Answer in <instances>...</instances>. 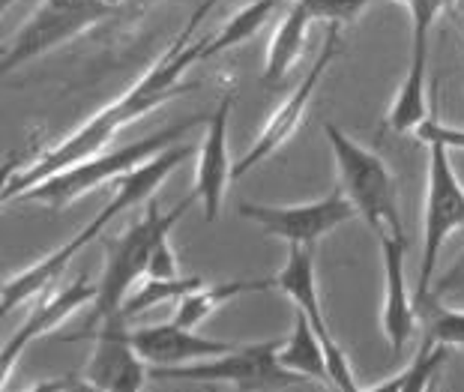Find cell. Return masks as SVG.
I'll use <instances>...</instances> for the list:
<instances>
[{
	"label": "cell",
	"instance_id": "cell-1",
	"mask_svg": "<svg viewBox=\"0 0 464 392\" xmlns=\"http://www.w3.org/2000/svg\"><path fill=\"white\" fill-rule=\"evenodd\" d=\"M219 4L222 0H201V4L195 6V13L186 18L183 31L171 39V45H168L150 66H147V72L138 78L130 91H123L114 102L100 108L93 117H87L75 132H69L66 139H61L54 147H48V150L34 156L31 162L18 165L15 171H9L4 183V195H0L4 204H13L22 192L34 189L39 180L52 177V174L69 168V165L82 162L87 156L102 153L105 147L117 139V132L126 129L130 123L160 111L165 102L177 100V96L189 93L195 84L186 81V72L207 61V36L195 39V31H198V24L210 15V9Z\"/></svg>",
	"mask_w": 464,
	"mask_h": 392
},
{
	"label": "cell",
	"instance_id": "cell-2",
	"mask_svg": "<svg viewBox=\"0 0 464 392\" xmlns=\"http://www.w3.org/2000/svg\"><path fill=\"white\" fill-rule=\"evenodd\" d=\"M192 153H195L192 144H183V141L171 144V147H165L162 153H156L150 162H144L141 168H135L130 174H123L121 180H114L111 201L105 204L102 213L96 215L91 225H84V228L78 231L69 243L57 246L54 252L43 254V258L34 261L31 267L13 272V276L4 282V291H0V309H4V315H9V311H15L22 302H27L31 297H39L43 291L57 285L69 263L91 246L96 237H102L105 228L117 219V215L138 207V204H144V201H153V192L160 189L162 180L168 177V174H174L177 168H180Z\"/></svg>",
	"mask_w": 464,
	"mask_h": 392
},
{
	"label": "cell",
	"instance_id": "cell-3",
	"mask_svg": "<svg viewBox=\"0 0 464 392\" xmlns=\"http://www.w3.org/2000/svg\"><path fill=\"white\" fill-rule=\"evenodd\" d=\"M195 201H198V195H189V198H183L171 210H162L160 204L150 201L141 219L130 225L123 234H117L114 240H105V270L100 285H96V300L91 306V315H87L84 332H91L102 318L121 311L123 300L130 297L138 279L147 276V267H150L156 246L171 237L177 225L183 222V215L195 207ZM84 332H75L66 341L82 339Z\"/></svg>",
	"mask_w": 464,
	"mask_h": 392
},
{
	"label": "cell",
	"instance_id": "cell-4",
	"mask_svg": "<svg viewBox=\"0 0 464 392\" xmlns=\"http://www.w3.org/2000/svg\"><path fill=\"white\" fill-rule=\"evenodd\" d=\"M195 126H207V117H189V120L165 126V129L147 135L141 141L87 156V159L69 165V168L52 174V177L39 180L34 189L22 192L15 201L39 204V207H48L54 213L66 210L69 204H75L78 198H84V195H91L93 189H100V186H114V180H121L123 174L141 168L144 162H150L156 153L165 150V147L180 144L186 139V132L195 129Z\"/></svg>",
	"mask_w": 464,
	"mask_h": 392
},
{
	"label": "cell",
	"instance_id": "cell-5",
	"mask_svg": "<svg viewBox=\"0 0 464 392\" xmlns=\"http://www.w3.org/2000/svg\"><path fill=\"white\" fill-rule=\"evenodd\" d=\"M324 135L330 141L335 174H339V186L344 195L353 201V207L365 219V225L381 231H401L399 215V183L392 177L390 165L381 159L378 153L369 150L342 132L335 123L324 126Z\"/></svg>",
	"mask_w": 464,
	"mask_h": 392
},
{
	"label": "cell",
	"instance_id": "cell-6",
	"mask_svg": "<svg viewBox=\"0 0 464 392\" xmlns=\"http://www.w3.org/2000/svg\"><path fill=\"white\" fill-rule=\"evenodd\" d=\"M282 339L255 341V345H234L228 354L210 357L201 362L174 368H150L156 380H189V384H228L237 392L258 389H297L314 387L309 378L288 371L279 362Z\"/></svg>",
	"mask_w": 464,
	"mask_h": 392
},
{
	"label": "cell",
	"instance_id": "cell-7",
	"mask_svg": "<svg viewBox=\"0 0 464 392\" xmlns=\"http://www.w3.org/2000/svg\"><path fill=\"white\" fill-rule=\"evenodd\" d=\"M464 228V186L452 168L450 150L429 144V180H426V210H422V261L417 282V306L431 293V279L443 243L452 231Z\"/></svg>",
	"mask_w": 464,
	"mask_h": 392
},
{
	"label": "cell",
	"instance_id": "cell-8",
	"mask_svg": "<svg viewBox=\"0 0 464 392\" xmlns=\"http://www.w3.org/2000/svg\"><path fill=\"white\" fill-rule=\"evenodd\" d=\"M243 219L255 222L266 237H276L288 246H312L321 237H327L330 231L342 228L344 222L357 219V207L344 195L342 186H335L330 195H324L321 201H305V204H240Z\"/></svg>",
	"mask_w": 464,
	"mask_h": 392
},
{
	"label": "cell",
	"instance_id": "cell-9",
	"mask_svg": "<svg viewBox=\"0 0 464 392\" xmlns=\"http://www.w3.org/2000/svg\"><path fill=\"white\" fill-rule=\"evenodd\" d=\"M339 45H342L339 24H330L327 39H324V45H321L318 57H314L312 70L303 75V81L294 87L288 96H285L282 105L276 108L270 117H266L264 129L258 132V139L252 141L249 150L243 153V159L234 162V180H243L246 174L255 168V165L266 162L276 150H279V147H285V144L294 139V135H297V129H300L303 120H305V111H309L314 93H318V87L324 81V75H327L333 61L339 57Z\"/></svg>",
	"mask_w": 464,
	"mask_h": 392
},
{
	"label": "cell",
	"instance_id": "cell-10",
	"mask_svg": "<svg viewBox=\"0 0 464 392\" xmlns=\"http://www.w3.org/2000/svg\"><path fill=\"white\" fill-rule=\"evenodd\" d=\"M123 311L102 318L96 332H84L82 339H93V354L82 371L87 389L102 392H141L150 380V366L138 357L132 345V330L126 327Z\"/></svg>",
	"mask_w": 464,
	"mask_h": 392
},
{
	"label": "cell",
	"instance_id": "cell-11",
	"mask_svg": "<svg viewBox=\"0 0 464 392\" xmlns=\"http://www.w3.org/2000/svg\"><path fill=\"white\" fill-rule=\"evenodd\" d=\"M276 291H282L288 297L297 311H303L309 318L314 336L321 339L324 354H327V368H330V380L335 389L344 392H360L362 387L353 378V368L339 341L333 339V332L327 327V318H324L321 309V293H318V276H314V254L312 246H291L288 252V263L276 272Z\"/></svg>",
	"mask_w": 464,
	"mask_h": 392
},
{
	"label": "cell",
	"instance_id": "cell-12",
	"mask_svg": "<svg viewBox=\"0 0 464 392\" xmlns=\"http://www.w3.org/2000/svg\"><path fill=\"white\" fill-rule=\"evenodd\" d=\"M93 300H96V285H91L87 276H78L69 282V285H61L57 291L48 288L39 293L31 318L6 339L4 350H0V389L9 387V378H13L18 357H22L34 341L45 339L48 332H54L63 320L78 315V311L87 306H93Z\"/></svg>",
	"mask_w": 464,
	"mask_h": 392
},
{
	"label": "cell",
	"instance_id": "cell-13",
	"mask_svg": "<svg viewBox=\"0 0 464 392\" xmlns=\"http://www.w3.org/2000/svg\"><path fill=\"white\" fill-rule=\"evenodd\" d=\"M381 261H383V306H381V330L390 341L392 354L408 348L411 336L417 332L420 306L408 288V240L401 231L378 234Z\"/></svg>",
	"mask_w": 464,
	"mask_h": 392
},
{
	"label": "cell",
	"instance_id": "cell-14",
	"mask_svg": "<svg viewBox=\"0 0 464 392\" xmlns=\"http://www.w3.org/2000/svg\"><path fill=\"white\" fill-rule=\"evenodd\" d=\"M231 105L234 96L225 93L216 111L207 117V132L198 150V174H195V195H198L204 219L216 222L222 213L225 192L234 180V159L228 150V123H231Z\"/></svg>",
	"mask_w": 464,
	"mask_h": 392
},
{
	"label": "cell",
	"instance_id": "cell-15",
	"mask_svg": "<svg viewBox=\"0 0 464 392\" xmlns=\"http://www.w3.org/2000/svg\"><path fill=\"white\" fill-rule=\"evenodd\" d=\"M132 345L150 368H174L201 362L210 357H222L234 348L231 341L207 339L189 327H180L177 320L153 323V327L132 330Z\"/></svg>",
	"mask_w": 464,
	"mask_h": 392
},
{
	"label": "cell",
	"instance_id": "cell-16",
	"mask_svg": "<svg viewBox=\"0 0 464 392\" xmlns=\"http://www.w3.org/2000/svg\"><path fill=\"white\" fill-rule=\"evenodd\" d=\"M312 22H314V15L309 13V6H305L303 0H294L291 9L279 22V27H276L270 48H266V63H264V78H261L266 87H279L285 81V75L291 72V66L300 61Z\"/></svg>",
	"mask_w": 464,
	"mask_h": 392
},
{
	"label": "cell",
	"instance_id": "cell-17",
	"mask_svg": "<svg viewBox=\"0 0 464 392\" xmlns=\"http://www.w3.org/2000/svg\"><path fill=\"white\" fill-rule=\"evenodd\" d=\"M276 288V279H234V282H219V285H204L189 291L186 297L177 300V311H174V320L180 327H189V330H198L201 323L216 315L225 302H231L237 297H246V293H261V291H270Z\"/></svg>",
	"mask_w": 464,
	"mask_h": 392
},
{
	"label": "cell",
	"instance_id": "cell-18",
	"mask_svg": "<svg viewBox=\"0 0 464 392\" xmlns=\"http://www.w3.org/2000/svg\"><path fill=\"white\" fill-rule=\"evenodd\" d=\"M279 362L288 371H297V375L309 378L314 387H327L330 380V368H327V354H324L321 339L314 336L309 318L297 311L294 318V332L288 339H282L279 348Z\"/></svg>",
	"mask_w": 464,
	"mask_h": 392
},
{
	"label": "cell",
	"instance_id": "cell-19",
	"mask_svg": "<svg viewBox=\"0 0 464 392\" xmlns=\"http://www.w3.org/2000/svg\"><path fill=\"white\" fill-rule=\"evenodd\" d=\"M452 348L450 345H438V341L422 339V345L413 354L411 366H404L396 371L392 378L381 380L374 387H365V392H422L431 387V380L440 375V368L450 362Z\"/></svg>",
	"mask_w": 464,
	"mask_h": 392
},
{
	"label": "cell",
	"instance_id": "cell-20",
	"mask_svg": "<svg viewBox=\"0 0 464 392\" xmlns=\"http://www.w3.org/2000/svg\"><path fill=\"white\" fill-rule=\"evenodd\" d=\"M276 6H279V0H252V4H246L243 9H237L228 22L222 24V31L207 36V61L228 52L234 45H243L246 39H252L266 22H270Z\"/></svg>",
	"mask_w": 464,
	"mask_h": 392
},
{
	"label": "cell",
	"instance_id": "cell-21",
	"mask_svg": "<svg viewBox=\"0 0 464 392\" xmlns=\"http://www.w3.org/2000/svg\"><path fill=\"white\" fill-rule=\"evenodd\" d=\"M204 279L201 276H177V279H153V276H144V282L138 285L130 297L123 300L121 311L126 315V320H132L144 311H150L162 302H177L180 297H186L189 291L201 288Z\"/></svg>",
	"mask_w": 464,
	"mask_h": 392
},
{
	"label": "cell",
	"instance_id": "cell-22",
	"mask_svg": "<svg viewBox=\"0 0 464 392\" xmlns=\"http://www.w3.org/2000/svg\"><path fill=\"white\" fill-rule=\"evenodd\" d=\"M396 4H401L411 15V61H429L431 27L456 0H396Z\"/></svg>",
	"mask_w": 464,
	"mask_h": 392
},
{
	"label": "cell",
	"instance_id": "cell-23",
	"mask_svg": "<svg viewBox=\"0 0 464 392\" xmlns=\"http://www.w3.org/2000/svg\"><path fill=\"white\" fill-rule=\"evenodd\" d=\"M434 302V315L429 320L426 339L438 341V345H450V348H464V306L456 309H440L438 300Z\"/></svg>",
	"mask_w": 464,
	"mask_h": 392
},
{
	"label": "cell",
	"instance_id": "cell-24",
	"mask_svg": "<svg viewBox=\"0 0 464 392\" xmlns=\"http://www.w3.org/2000/svg\"><path fill=\"white\" fill-rule=\"evenodd\" d=\"M314 15V22H330V24H348L357 15H362L374 0H303Z\"/></svg>",
	"mask_w": 464,
	"mask_h": 392
},
{
	"label": "cell",
	"instance_id": "cell-25",
	"mask_svg": "<svg viewBox=\"0 0 464 392\" xmlns=\"http://www.w3.org/2000/svg\"><path fill=\"white\" fill-rule=\"evenodd\" d=\"M420 141L426 144H440L447 150H464V129H456V126H447L438 120V114H429L417 129H413Z\"/></svg>",
	"mask_w": 464,
	"mask_h": 392
},
{
	"label": "cell",
	"instance_id": "cell-26",
	"mask_svg": "<svg viewBox=\"0 0 464 392\" xmlns=\"http://www.w3.org/2000/svg\"><path fill=\"white\" fill-rule=\"evenodd\" d=\"M426 300L450 302V306H464V252L456 258V263L434 282V291Z\"/></svg>",
	"mask_w": 464,
	"mask_h": 392
},
{
	"label": "cell",
	"instance_id": "cell-27",
	"mask_svg": "<svg viewBox=\"0 0 464 392\" xmlns=\"http://www.w3.org/2000/svg\"><path fill=\"white\" fill-rule=\"evenodd\" d=\"M147 276H153V279H177L180 276V263H177L171 237L156 246L153 258H150V267H147Z\"/></svg>",
	"mask_w": 464,
	"mask_h": 392
},
{
	"label": "cell",
	"instance_id": "cell-28",
	"mask_svg": "<svg viewBox=\"0 0 464 392\" xmlns=\"http://www.w3.org/2000/svg\"><path fill=\"white\" fill-rule=\"evenodd\" d=\"M452 9H456V15L464 22V0H456V4H452Z\"/></svg>",
	"mask_w": 464,
	"mask_h": 392
}]
</instances>
